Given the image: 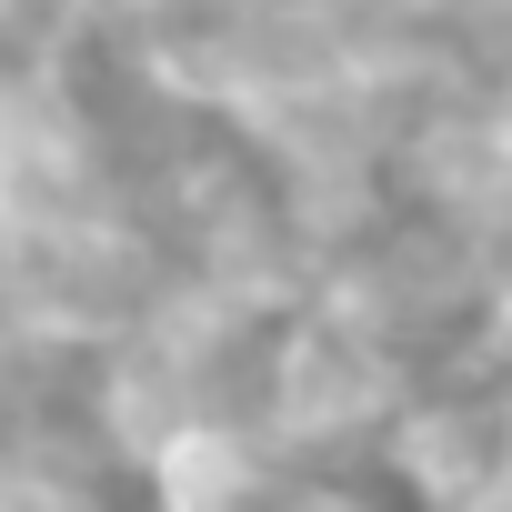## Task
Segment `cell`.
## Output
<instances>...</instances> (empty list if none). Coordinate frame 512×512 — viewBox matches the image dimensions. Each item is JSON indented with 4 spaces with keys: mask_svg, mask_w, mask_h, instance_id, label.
<instances>
[{
    "mask_svg": "<svg viewBox=\"0 0 512 512\" xmlns=\"http://www.w3.org/2000/svg\"><path fill=\"white\" fill-rule=\"evenodd\" d=\"M272 452H282V442H272L262 422H241V412H191V422L141 462V482H151V502H171V512H221V502H251V492L282 482Z\"/></svg>",
    "mask_w": 512,
    "mask_h": 512,
    "instance_id": "cell-1",
    "label": "cell"
},
{
    "mask_svg": "<svg viewBox=\"0 0 512 512\" xmlns=\"http://www.w3.org/2000/svg\"><path fill=\"white\" fill-rule=\"evenodd\" d=\"M111 0H0V111L61 101Z\"/></svg>",
    "mask_w": 512,
    "mask_h": 512,
    "instance_id": "cell-2",
    "label": "cell"
}]
</instances>
